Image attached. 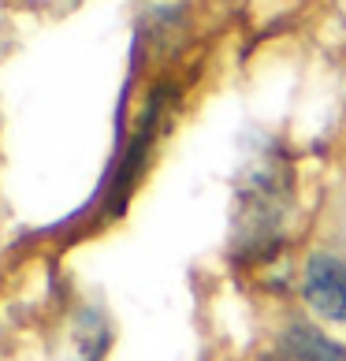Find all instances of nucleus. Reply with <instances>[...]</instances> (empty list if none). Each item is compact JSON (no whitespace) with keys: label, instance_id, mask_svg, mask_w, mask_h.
<instances>
[{"label":"nucleus","instance_id":"1","mask_svg":"<svg viewBox=\"0 0 346 361\" xmlns=\"http://www.w3.org/2000/svg\"><path fill=\"white\" fill-rule=\"evenodd\" d=\"M290 197H295V183L287 160L276 153L257 157L235 197V246L242 257H264L279 246Z\"/></svg>","mask_w":346,"mask_h":361},{"label":"nucleus","instance_id":"2","mask_svg":"<svg viewBox=\"0 0 346 361\" xmlns=\"http://www.w3.org/2000/svg\"><path fill=\"white\" fill-rule=\"evenodd\" d=\"M302 298L316 317L346 324V261L335 253H313L302 269Z\"/></svg>","mask_w":346,"mask_h":361},{"label":"nucleus","instance_id":"3","mask_svg":"<svg viewBox=\"0 0 346 361\" xmlns=\"http://www.w3.org/2000/svg\"><path fill=\"white\" fill-rule=\"evenodd\" d=\"M264 361H346V346L328 339L321 328L295 320L276 336Z\"/></svg>","mask_w":346,"mask_h":361}]
</instances>
